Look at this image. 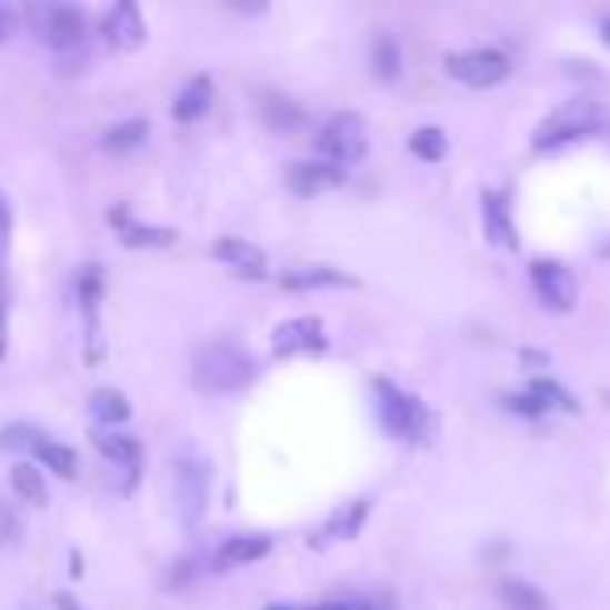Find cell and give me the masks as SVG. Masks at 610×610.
<instances>
[{"label": "cell", "mask_w": 610, "mask_h": 610, "mask_svg": "<svg viewBox=\"0 0 610 610\" xmlns=\"http://www.w3.org/2000/svg\"><path fill=\"white\" fill-rule=\"evenodd\" d=\"M251 381V356L234 343H206L192 356V384L206 393H234Z\"/></svg>", "instance_id": "obj_1"}, {"label": "cell", "mask_w": 610, "mask_h": 610, "mask_svg": "<svg viewBox=\"0 0 610 610\" xmlns=\"http://www.w3.org/2000/svg\"><path fill=\"white\" fill-rule=\"evenodd\" d=\"M26 21L38 42H47L54 51H71L84 38V13L76 4H30Z\"/></svg>", "instance_id": "obj_2"}, {"label": "cell", "mask_w": 610, "mask_h": 610, "mask_svg": "<svg viewBox=\"0 0 610 610\" xmlns=\"http://www.w3.org/2000/svg\"><path fill=\"white\" fill-rule=\"evenodd\" d=\"M318 151H322L327 163H334V168L348 172V163L364 159V151H368L364 122H360L356 113H334L331 122L318 130Z\"/></svg>", "instance_id": "obj_3"}, {"label": "cell", "mask_w": 610, "mask_h": 610, "mask_svg": "<svg viewBox=\"0 0 610 610\" xmlns=\"http://www.w3.org/2000/svg\"><path fill=\"white\" fill-rule=\"evenodd\" d=\"M443 71L469 88H493L510 76V59L493 47H477V51H456L443 59Z\"/></svg>", "instance_id": "obj_4"}, {"label": "cell", "mask_w": 610, "mask_h": 610, "mask_svg": "<svg viewBox=\"0 0 610 610\" xmlns=\"http://www.w3.org/2000/svg\"><path fill=\"white\" fill-rule=\"evenodd\" d=\"M377 410H381V422L398 439H419L422 427H427L422 401L410 398V393H401V389H393L389 381H377Z\"/></svg>", "instance_id": "obj_5"}, {"label": "cell", "mask_w": 610, "mask_h": 610, "mask_svg": "<svg viewBox=\"0 0 610 610\" xmlns=\"http://www.w3.org/2000/svg\"><path fill=\"white\" fill-rule=\"evenodd\" d=\"M210 502V469L201 460H180L176 464V510L184 523H201Z\"/></svg>", "instance_id": "obj_6"}, {"label": "cell", "mask_w": 610, "mask_h": 610, "mask_svg": "<svg viewBox=\"0 0 610 610\" xmlns=\"http://www.w3.org/2000/svg\"><path fill=\"white\" fill-rule=\"evenodd\" d=\"M531 280H536V293L548 310H557V314H569L577 301V280L569 268H560V263H548V260H536L531 263Z\"/></svg>", "instance_id": "obj_7"}, {"label": "cell", "mask_w": 610, "mask_h": 610, "mask_svg": "<svg viewBox=\"0 0 610 610\" xmlns=\"http://www.w3.org/2000/svg\"><path fill=\"white\" fill-rule=\"evenodd\" d=\"M284 180H289V189H293L297 197H318V192L327 189H339V184L348 180V172L327 163V159H306V163H293Z\"/></svg>", "instance_id": "obj_8"}, {"label": "cell", "mask_w": 610, "mask_h": 610, "mask_svg": "<svg viewBox=\"0 0 610 610\" xmlns=\"http://www.w3.org/2000/svg\"><path fill=\"white\" fill-rule=\"evenodd\" d=\"M593 130V109L590 106H577V109H560L552 113L548 122L540 126V134H536V147H560V142H573L581 134H590Z\"/></svg>", "instance_id": "obj_9"}, {"label": "cell", "mask_w": 610, "mask_h": 610, "mask_svg": "<svg viewBox=\"0 0 610 610\" xmlns=\"http://www.w3.org/2000/svg\"><path fill=\"white\" fill-rule=\"evenodd\" d=\"M106 38L109 47H118V51H139L142 42H147V26H142L139 4H130V0L113 4L106 18Z\"/></svg>", "instance_id": "obj_10"}, {"label": "cell", "mask_w": 610, "mask_h": 610, "mask_svg": "<svg viewBox=\"0 0 610 610\" xmlns=\"http://www.w3.org/2000/svg\"><path fill=\"white\" fill-rule=\"evenodd\" d=\"M322 322L318 318H293V322H280L272 348L277 356H301V351H322Z\"/></svg>", "instance_id": "obj_11"}, {"label": "cell", "mask_w": 610, "mask_h": 610, "mask_svg": "<svg viewBox=\"0 0 610 610\" xmlns=\"http://www.w3.org/2000/svg\"><path fill=\"white\" fill-rule=\"evenodd\" d=\"M213 106V84L206 80V76H192L189 84L176 92V122H197V118H206Z\"/></svg>", "instance_id": "obj_12"}, {"label": "cell", "mask_w": 610, "mask_h": 610, "mask_svg": "<svg viewBox=\"0 0 610 610\" xmlns=\"http://www.w3.org/2000/svg\"><path fill=\"white\" fill-rule=\"evenodd\" d=\"M272 552V540L268 536H230L222 548H218V564L222 569H239V564H256Z\"/></svg>", "instance_id": "obj_13"}, {"label": "cell", "mask_w": 610, "mask_h": 610, "mask_svg": "<svg viewBox=\"0 0 610 610\" xmlns=\"http://www.w3.org/2000/svg\"><path fill=\"white\" fill-rule=\"evenodd\" d=\"M213 256L222 263H230L234 272H243V277H263V268H268L260 247L243 243V239H218V243H213Z\"/></svg>", "instance_id": "obj_14"}, {"label": "cell", "mask_w": 610, "mask_h": 610, "mask_svg": "<svg viewBox=\"0 0 610 610\" xmlns=\"http://www.w3.org/2000/svg\"><path fill=\"white\" fill-rule=\"evenodd\" d=\"M280 284L284 289H339V284H351V277L339 268H327V263H306V268H289Z\"/></svg>", "instance_id": "obj_15"}, {"label": "cell", "mask_w": 610, "mask_h": 610, "mask_svg": "<svg viewBox=\"0 0 610 610\" xmlns=\"http://www.w3.org/2000/svg\"><path fill=\"white\" fill-rule=\"evenodd\" d=\"M9 486H13V493H18L21 502H30V506H47V502H51L47 477H42V469H38V464H30V460H18V464L9 469Z\"/></svg>", "instance_id": "obj_16"}, {"label": "cell", "mask_w": 610, "mask_h": 610, "mask_svg": "<svg viewBox=\"0 0 610 610\" xmlns=\"http://www.w3.org/2000/svg\"><path fill=\"white\" fill-rule=\"evenodd\" d=\"M92 443H97V452L106 456V460H113L118 469L130 472V481H134V469H139V443L130 436H122V431H101V436H92Z\"/></svg>", "instance_id": "obj_17"}, {"label": "cell", "mask_w": 610, "mask_h": 610, "mask_svg": "<svg viewBox=\"0 0 610 610\" xmlns=\"http://www.w3.org/2000/svg\"><path fill=\"white\" fill-rule=\"evenodd\" d=\"M88 410H92V419L101 422L106 431H113V427H122V422L130 419V401H126L118 389H97L92 401H88Z\"/></svg>", "instance_id": "obj_18"}, {"label": "cell", "mask_w": 610, "mask_h": 610, "mask_svg": "<svg viewBox=\"0 0 610 610\" xmlns=\"http://www.w3.org/2000/svg\"><path fill=\"white\" fill-rule=\"evenodd\" d=\"M109 222L122 230V243L126 247H168V243H172V230L139 227V222H130V218H126V210H113V213H109Z\"/></svg>", "instance_id": "obj_19"}, {"label": "cell", "mask_w": 610, "mask_h": 610, "mask_svg": "<svg viewBox=\"0 0 610 610\" xmlns=\"http://www.w3.org/2000/svg\"><path fill=\"white\" fill-rule=\"evenodd\" d=\"M263 122L280 134H297V130H306V113L284 97H263Z\"/></svg>", "instance_id": "obj_20"}, {"label": "cell", "mask_w": 610, "mask_h": 610, "mask_svg": "<svg viewBox=\"0 0 610 610\" xmlns=\"http://www.w3.org/2000/svg\"><path fill=\"white\" fill-rule=\"evenodd\" d=\"M481 213H486L489 239L498 247H514V227H510V218H506V201L498 192H486V197H481Z\"/></svg>", "instance_id": "obj_21"}, {"label": "cell", "mask_w": 610, "mask_h": 610, "mask_svg": "<svg viewBox=\"0 0 610 610\" xmlns=\"http://www.w3.org/2000/svg\"><path fill=\"white\" fill-rule=\"evenodd\" d=\"M34 460L38 464H47L51 472H59V477H68V481L80 472V456L71 452L68 443H54V439H42V443H38Z\"/></svg>", "instance_id": "obj_22"}, {"label": "cell", "mask_w": 610, "mask_h": 610, "mask_svg": "<svg viewBox=\"0 0 610 610\" xmlns=\"http://www.w3.org/2000/svg\"><path fill=\"white\" fill-rule=\"evenodd\" d=\"M498 598L506 602V610H548V598L536 586L514 581V577H506L502 586H498Z\"/></svg>", "instance_id": "obj_23"}, {"label": "cell", "mask_w": 610, "mask_h": 610, "mask_svg": "<svg viewBox=\"0 0 610 610\" xmlns=\"http://www.w3.org/2000/svg\"><path fill=\"white\" fill-rule=\"evenodd\" d=\"M372 71H377V80H398L401 76V51L393 34L372 38Z\"/></svg>", "instance_id": "obj_24"}, {"label": "cell", "mask_w": 610, "mask_h": 610, "mask_svg": "<svg viewBox=\"0 0 610 610\" xmlns=\"http://www.w3.org/2000/svg\"><path fill=\"white\" fill-rule=\"evenodd\" d=\"M142 139H147V122H142V118H130V122L109 126L106 134H101V147L122 156V151H134V147H142Z\"/></svg>", "instance_id": "obj_25"}, {"label": "cell", "mask_w": 610, "mask_h": 610, "mask_svg": "<svg viewBox=\"0 0 610 610\" xmlns=\"http://www.w3.org/2000/svg\"><path fill=\"white\" fill-rule=\"evenodd\" d=\"M364 514H368V498L343 506V510H334L331 523H327V536H334V540H351V536L360 531V523H364Z\"/></svg>", "instance_id": "obj_26"}, {"label": "cell", "mask_w": 610, "mask_h": 610, "mask_svg": "<svg viewBox=\"0 0 610 610\" xmlns=\"http://www.w3.org/2000/svg\"><path fill=\"white\" fill-rule=\"evenodd\" d=\"M410 151L419 159H427V163H436V159L448 156V134H443L439 126H422V130H414V139H410Z\"/></svg>", "instance_id": "obj_27"}, {"label": "cell", "mask_w": 610, "mask_h": 610, "mask_svg": "<svg viewBox=\"0 0 610 610\" xmlns=\"http://www.w3.org/2000/svg\"><path fill=\"white\" fill-rule=\"evenodd\" d=\"M42 431L30 427V422H9L4 431H0V448H9V452H34L38 443H42Z\"/></svg>", "instance_id": "obj_28"}, {"label": "cell", "mask_w": 610, "mask_h": 610, "mask_svg": "<svg viewBox=\"0 0 610 610\" xmlns=\"http://www.w3.org/2000/svg\"><path fill=\"white\" fill-rule=\"evenodd\" d=\"M9 234H13V213H9L4 192H0V260H4V251H9Z\"/></svg>", "instance_id": "obj_29"}, {"label": "cell", "mask_w": 610, "mask_h": 610, "mask_svg": "<svg viewBox=\"0 0 610 610\" xmlns=\"http://www.w3.org/2000/svg\"><path fill=\"white\" fill-rule=\"evenodd\" d=\"M18 540V519H13V510L0 502V543H13Z\"/></svg>", "instance_id": "obj_30"}, {"label": "cell", "mask_w": 610, "mask_h": 610, "mask_svg": "<svg viewBox=\"0 0 610 610\" xmlns=\"http://www.w3.org/2000/svg\"><path fill=\"white\" fill-rule=\"evenodd\" d=\"M318 610H377L372 602H360V598H343V602H327V607Z\"/></svg>", "instance_id": "obj_31"}, {"label": "cell", "mask_w": 610, "mask_h": 610, "mask_svg": "<svg viewBox=\"0 0 610 610\" xmlns=\"http://www.w3.org/2000/svg\"><path fill=\"white\" fill-rule=\"evenodd\" d=\"M54 610H84L71 593H54Z\"/></svg>", "instance_id": "obj_32"}, {"label": "cell", "mask_w": 610, "mask_h": 610, "mask_svg": "<svg viewBox=\"0 0 610 610\" xmlns=\"http://www.w3.org/2000/svg\"><path fill=\"white\" fill-rule=\"evenodd\" d=\"M9 34H13V18H9V9L0 4V42H4Z\"/></svg>", "instance_id": "obj_33"}, {"label": "cell", "mask_w": 610, "mask_h": 610, "mask_svg": "<svg viewBox=\"0 0 610 610\" xmlns=\"http://www.w3.org/2000/svg\"><path fill=\"white\" fill-rule=\"evenodd\" d=\"M4 351H9V322L0 314V360H4Z\"/></svg>", "instance_id": "obj_34"}, {"label": "cell", "mask_w": 610, "mask_h": 610, "mask_svg": "<svg viewBox=\"0 0 610 610\" xmlns=\"http://www.w3.org/2000/svg\"><path fill=\"white\" fill-rule=\"evenodd\" d=\"M527 364H548V356H540V351H523Z\"/></svg>", "instance_id": "obj_35"}, {"label": "cell", "mask_w": 610, "mask_h": 610, "mask_svg": "<svg viewBox=\"0 0 610 610\" xmlns=\"http://www.w3.org/2000/svg\"><path fill=\"white\" fill-rule=\"evenodd\" d=\"M602 38H607V47H610V18L602 21Z\"/></svg>", "instance_id": "obj_36"}, {"label": "cell", "mask_w": 610, "mask_h": 610, "mask_svg": "<svg viewBox=\"0 0 610 610\" xmlns=\"http://www.w3.org/2000/svg\"><path fill=\"white\" fill-rule=\"evenodd\" d=\"M272 610H280V607H272Z\"/></svg>", "instance_id": "obj_37"}]
</instances>
